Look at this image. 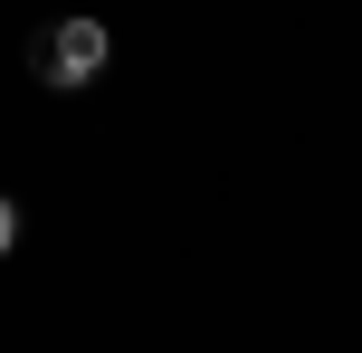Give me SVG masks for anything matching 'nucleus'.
<instances>
[{
    "instance_id": "1",
    "label": "nucleus",
    "mask_w": 362,
    "mask_h": 353,
    "mask_svg": "<svg viewBox=\"0 0 362 353\" xmlns=\"http://www.w3.org/2000/svg\"><path fill=\"white\" fill-rule=\"evenodd\" d=\"M105 57H115V38H105V19H86V10H67V19H48V29H38V48H29V67H38V86H57V96H76V86H95V76H105Z\"/></svg>"
},
{
    "instance_id": "2",
    "label": "nucleus",
    "mask_w": 362,
    "mask_h": 353,
    "mask_svg": "<svg viewBox=\"0 0 362 353\" xmlns=\"http://www.w3.org/2000/svg\"><path fill=\"white\" fill-rule=\"evenodd\" d=\"M10 248H19V201L0 191V258H10Z\"/></svg>"
}]
</instances>
